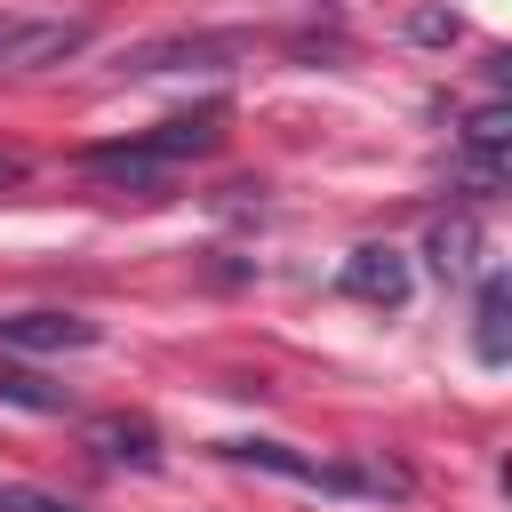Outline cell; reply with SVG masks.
<instances>
[{
  "label": "cell",
  "instance_id": "1",
  "mask_svg": "<svg viewBox=\"0 0 512 512\" xmlns=\"http://www.w3.org/2000/svg\"><path fill=\"white\" fill-rule=\"evenodd\" d=\"M232 56H248V32H168V40L128 48L120 64L128 72H224Z\"/></svg>",
  "mask_w": 512,
  "mask_h": 512
},
{
  "label": "cell",
  "instance_id": "2",
  "mask_svg": "<svg viewBox=\"0 0 512 512\" xmlns=\"http://www.w3.org/2000/svg\"><path fill=\"white\" fill-rule=\"evenodd\" d=\"M336 288L352 296V304H376V312H400L408 304V256L400 248H352L344 256V272H336Z\"/></svg>",
  "mask_w": 512,
  "mask_h": 512
},
{
  "label": "cell",
  "instance_id": "3",
  "mask_svg": "<svg viewBox=\"0 0 512 512\" xmlns=\"http://www.w3.org/2000/svg\"><path fill=\"white\" fill-rule=\"evenodd\" d=\"M224 120H232L224 104H200V112H168V120H160V128H144L136 144H144L160 168H176V160H200V152H216V144H224Z\"/></svg>",
  "mask_w": 512,
  "mask_h": 512
},
{
  "label": "cell",
  "instance_id": "4",
  "mask_svg": "<svg viewBox=\"0 0 512 512\" xmlns=\"http://www.w3.org/2000/svg\"><path fill=\"white\" fill-rule=\"evenodd\" d=\"M0 344H16V352H88L96 320H80V312H0Z\"/></svg>",
  "mask_w": 512,
  "mask_h": 512
},
{
  "label": "cell",
  "instance_id": "5",
  "mask_svg": "<svg viewBox=\"0 0 512 512\" xmlns=\"http://www.w3.org/2000/svg\"><path fill=\"white\" fill-rule=\"evenodd\" d=\"M80 48H88V24L48 16V24H16V32H8V48H0V64H8V72H40V64L80 56Z\"/></svg>",
  "mask_w": 512,
  "mask_h": 512
},
{
  "label": "cell",
  "instance_id": "6",
  "mask_svg": "<svg viewBox=\"0 0 512 512\" xmlns=\"http://www.w3.org/2000/svg\"><path fill=\"white\" fill-rule=\"evenodd\" d=\"M80 168H88L96 184H112V192H160V184H168V168H160L136 136H120V144H88Z\"/></svg>",
  "mask_w": 512,
  "mask_h": 512
},
{
  "label": "cell",
  "instance_id": "7",
  "mask_svg": "<svg viewBox=\"0 0 512 512\" xmlns=\"http://www.w3.org/2000/svg\"><path fill=\"white\" fill-rule=\"evenodd\" d=\"M424 256H432L440 280H472V272H480V224H472V216H440L432 240H424Z\"/></svg>",
  "mask_w": 512,
  "mask_h": 512
},
{
  "label": "cell",
  "instance_id": "8",
  "mask_svg": "<svg viewBox=\"0 0 512 512\" xmlns=\"http://www.w3.org/2000/svg\"><path fill=\"white\" fill-rule=\"evenodd\" d=\"M88 440H96V456H112V464H160V432H152L144 416H96Z\"/></svg>",
  "mask_w": 512,
  "mask_h": 512
},
{
  "label": "cell",
  "instance_id": "9",
  "mask_svg": "<svg viewBox=\"0 0 512 512\" xmlns=\"http://www.w3.org/2000/svg\"><path fill=\"white\" fill-rule=\"evenodd\" d=\"M504 312H512V288H504V272H480V312H472V352L488 360V368H504Z\"/></svg>",
  "mask_w": 512,
  "mask_h": 512
},
{
  "label": "cell",
  "instance_id": "10",
  "mask_svg": "<svg viewBox=\"0 0 512 512\" xmlns=\"http://www.w3.org/2000/svg\"><path fill=\"white\" fill-rule=\"evenodd\" d=\"M0 400H8V408H40V416L72 408V392H64V384H48L40 368H16V360H0Z\"/></svg>",
  "mask_w": 512,
  "mask_h": 512
},
{
  "label": "cell",
  "instance_id": "11",
  "mask_svg": "<svg viewBox=\"0 0 512 512\" xmlns=\"http://www.w3.org/2000/svg\"><path fill=\"white\" fill-rule=\"evenodd\" d=\"M0 512H80V504H64L48 488H0Z\"/></svg>",
  "mask_w": 512,
  "mask_h": 512
},
{
  "label": "cell",
  "instance_id": "12",
  "mask_svg": "<svg viewBox=\"0 0 512 512\" xmlns=\"http://www.w3.org/2000/svg\"><path fill=\"white\" fill-rule=\"evenodd\" d=\"M24 176H32V152L24 144H0V192H16Z\"/></svg>",
  "mask_w": 512,
  "mask_h": 512
},
{
  "label": "cell",
  "instance_id": "13",
  "mask_svg": "<svg viewBox=\"0 0 512 512\" xmlns=\"http://www.w3.org/2000/svg\"><path fill=\"white\" fill-rule=\"evenodd\" d=\"M8 32H16V24H8V16H0V48H8Z\"/></svg>",
  "mask_w": 512,
  "mask_h": 512
}]
</instances>
